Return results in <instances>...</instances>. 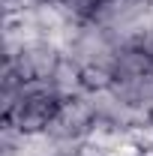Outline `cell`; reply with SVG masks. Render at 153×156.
Returning <instances> with one entry per match:
<instances>
[{
  "instance_id": "cell-1",
  "label": "cell",
  "mask_w": 153,
  "mask_h": 156,
  "mask_svg": "<svg viewBox=\"0 0 153 156\" xmlns=\"http://www.w3.org/2000/svg\"><path fill=\"white\" fill-rule=\"evenodd\" d=\"M60 102H63V96L51 87V81H42V78L27 81L21 87L18 99L12 102V108L3 111V123H12L24 135L45 132L48 123H51V117L57 114Z\"/></svg>"
},
{
  "instance_id": "cell-2",
  "label": "cell",
  "mask_w": 153,
  "mask_h": 156,
  "mask_svg": "<svg viewBox=\"0 0 153 156\" xmlns=\"http://www.w3.org/2000/svg\"><path fill=\"white\" fill-rule=\"evenodd\" d=\"M117 45L111 30H105L96 21H81L75 36L69 39V45L63 48L66 57H72L81 69H111L114 72L117 60Z\"/></svg>"
},
{
  "instance_id": "cell-3",
  "label": "cell",
  "mask_w": 153,
  "mask_h": 156,
  "mask_svg": "<svg viewBox=\"0 0 153 156\" xmlns=\"http://www.w3.org/2000/svg\"><path fill=\"white\" fill-rule=\"evenodd\" d=\"M93 126H96V111L90 105V99H87V93H81V96L60 102L57 114L51 117L45 132L51 138H57V141H84Z\"/></svg>"
},
{
  "instance_id": "cell-4",
  "label": "cell",
  "mask_w": 153,
  "mask_h": 156,
  "mask_svg": "<svg viewBox=\"0 0 153 156\" xmlns=\"http://www.w3.org/2000/svg\"><path fill=\"white\" fill-rule=\"evenodd\" d=\"M117 96L123 99L126 105L147 111L153 105V72H141V75H126V78H114L111 84Z\"/></svg>"
},
{
  "instance_id": "cell-5",
  "label": "cell",
  "mask_w": 153,
  "mask_h": 156,
  "mask_svg": "<svg viewBox=\"0 0 153 156\" xmlns=\"http://www.w3.org/2000/svg\"><path fill=\"white\" fill-rule=\"evenodd\" d=\"M48 81H51V87H54L63 99H72V96L87 93V87H84V69H81L72 57H66V54H63V60L57 63L54 75L48 78Z\"/></svg>"
},
{
  "instance_id": "cell-6",
  "label": "cell",
  "mask_w": 153,
  "mask_h": 156,
  "mask_svg": "<svg viewBox=\"0 0 153 156\" xmlns=\"http://www.w3.org/2000/svg\"><path fill=\"white\" fill-rule=\"evenodd\" d=\"M141 72H153V54H147L141 45H120L114 60V78L141 75Z\"/></svg>"
},
{
  "instance_id": "cell-7",
  "label": "cell",
  "mask_w": 153,
  "mask_h": 156,
  "mask_svg": "<svg viewBox=\"0 0 153 156\" xmlns=\"http://www.w3.org/2000/svg\"><path fill=\"white\" fill-rule=\"evenodd\" d=\"M147 123H150V126H153V105H150V108H147Z\"/></svg>"
},
{
  "instance_id": "cell-8",
  "label": "cell",
  "mask_w": 153,
  "mask_h": 156,
  "mask_svg": "<svg viewBox=\"0 0 153 156\" xmlns=\"http://www.w3.org/2000/svg\"><path fill=\"white\" fill-rule=\"evenodd\" d=\"M135 156H147V153H135Z\"/></svg>"
}]
</instances>
